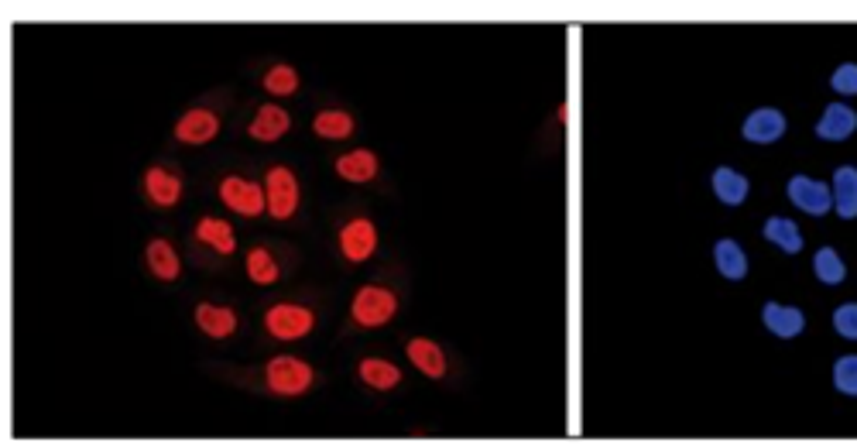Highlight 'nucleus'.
Returning <instances> with one entry per match:
<instances>
[{"mask_svg":"<svg viewBox=\"0 0 857 446\" xmlns=\"http://www.w3.org/2000/svg\"><path fill=\"white\" fill-rule=\"evenodd\" d=\"M261 381H264V388L278 398H302L312 392V385H316V371H312V364L302 361V357L278 354L261 368Z\"/></svg>","mask_w":857,"mask_h":446,"instance_id":"1","label":"nucleus"},{"mask_svg":"<svg viewBox=\"0 0 857 446\" xmlns=\"http://www.w3.org/2000/svg\"><path fill=\"white\" fill-rule=\"evenodd\" d=\"M398 316V292L388 285H360L350 299V320L364 330H378Z\"/></svg>","mask_w":857,"mask_h":446,"instance_id":"2","label":"nucleus"},{"mask_svg":"<svg viewBox=\"0 0 857 446\" xmlns=\"http://www.w3.org/2000/svg\"><path fill=\"white\" fill-rule=\"evenodd\" d=\"M261 326L268 337L292 344V340H302L316 330V313L306 302H275V306L264 309Z\"/></svg>","mask_w":857,"mask_h":446,"instance_id":"3","label":"nucleus"},{"mask_svg":"<svg viewBox=\"0 0 857 446\" xmlns=\"http://www.w3.org/2000/svg\"><path fill=\"white\" fill-rule=\"evenodd\" d=\"M216 196L227 210H234L237 217L258 220L261 213H268V196H264V182H254L247 175H223Z\"/></svg>","mask_w":857,"mask_h":446,"instance_id":"4","label":"nucleus"},{"mask_svg":"<svg viewBox=\"0 0 857 446\" xmlns=\"http://www.w3.org/2000/svg\"><path fill=\"white\" fill-rule=\"evenodd\" d=\"M264 196H268V217L285 223L299 213V203H302V189H299V179L288 165H271L268 175H264Z\"/></svg>","mask_w":857,"mask_h":446,"instance_id":"5","label":"nucleus"},{"mask_svg":"<svg viewBox=\"0 0 857 446\" xmlns=\"http://www.w3.org/2000/svg\"><path fill=\"white\" fill-rule=\"evenodd\" d=\"M378 227H374L371 217H364V213H357V217L343 220L340 230H336V248H340L343 261H350V265H364V261L374 258V251H378Z\"/></svg>","mask_w":857,"mask_h":446,"instance_id":"6","label":"nucleus"},{"mask_svg":"<svg viewBox=\"0 0 857 446\" xmlns=\"http://www.w3.org/2000/svg\"><path fill=\"white\" fill-rule=\"evenodd\" d=\"M216 134H220V114H216L213 107H192L175 121L172 138L179 141V145L203 148V145H210V141H216Z\"/></svg>","mask_w":857,"mask_h":446,"instance_id":"7","label":"nucleus"},{"mask_svg":"<svg viewBox=\"0 0 857 446\" xmlns=\"http://www.w3.org/2000/svg\"><path fill=\"white\" fill-rule=\"evenodd\" d=\"M182 193H186V182H182V175L175 172L172 165H151V169L144 172V196H148V203L158 206V210L179 206Z\"/></svg>","mask_w":857,"mask_h":446,"instance_id":"8","label":"nucleus"},{"mask_svg":"<svg viewBox=\"0 0 857 446\" xmlns=\"http://www.w3.org/2000/svg\"><path fill=\"white\" fill-rule=\"evenodd\" d=\"M288 131H292V114H288L282 103H264V107L254 110V121L247 124V134L254 141H261V145H275Z\"/></svg>","mask_w":857,"mask_h":446,"instance_id":"9","label":"nucleus"},{"mask_svg":"<svg viewBox=\"0 0 857 446\" xmlns=\"http://www.w3.org/2000/svg\"><path fill=\"white\" fill-rule=\"evenodd\" d=\"M789 199L803 213H810V217H823V213L830 210V203H834L827 182L810 179V175H792V179H789Z\"/></svg>","mask_w":857,"mask_h":446,"instance_id":"10","label":"nucleus"},{"mask_svg":"<svg viewBox=\"0 0 857 446\" xmlns=\"http://www.w3.org/2000/svg\"><path fill=\"white\" fill-rule=\"evenodd\" d=\"M196 326L210 340H230L240 326V316L234 306H220V302H199L196 306Z\"/></svg>","mask_w":857,"mask_h":446,"instance_id":"11","label":"nucleus"},{"mask_svg":"<svg viewBox=\"0 0 857 446\" xmlns=\"http://www.w3.org/2000/svg\"><path fill=\"white\" fill-rule=\"evenodd\" d=\"M192 237H196V244L220 254V258H230V254L237 251V230H234V223H227L223 217H199Z\"/></svg>","mask_w":857,"mask_h":446,"instance_id":"12","label":"nucleus"},{"mask_svg":"<svg viewBox=\"0 0 857 446\" xmlns=\"http://www.w3.org/2000/svg\"><path fill=\"white\" fill-rule=\"evenodd\" d=\"M336 175H340L343 182H357V186H364V182H374L381 172V162L378 155H374L371 148H350L343 151L340 158L333 162Z\"/></svg>","mask_w":857,"mask_h":446,"instance_id":"13","label":"nucleus"},{"mask_svg":"<svg viewBox=\"0 0 857 446\" xmlns=\"http://www.w3.org/2000/svg\"><path fill=\"white\" fill-rule=\"evenodd\" d=\"M144 265L158 282H179L182 278V258L175 244L165 241V237H151L148 248H144Z\"/></svg>","mask_w":857,"mask_h":446,"instance_id":"14","label":"nucleus"},{"mask_svg":"<svg viewBox=\"0 0 857 446\" xmlns=\"http://www.w3.org/2000/svg\"><path fill=\"white\" fill-rule=\"evenodd\" d=\"M741 134L744 141H755V145H772L786 134V114L779 107H758L755 114H748Z\"/></svg>","mask_w":857,"mask_h":446,"instance_id":"15","label":"nucleus"},{"mask_svg":"<svg viewBox=\"0 0 857 446\" xmlns=\"http://www.w3.org/2000/svg\"><path fill=\"white\" fill-rule=\"evenodd\" d=\"M408 361L415 364V371H422L426 378H446V350L429 337H412L405 344Z\"/></svg>","mask_w":857,"mask_h":446,"instance_id":"16","label":"nucleus"},{"mask_svg":"<svg viewBox=\"0 0 857 446\" xmlns=\"http://www.w3.org/2000/svg\"><path fill=\"white\" fill-rule=\"evenodd\" d=\"M857 131V114L847 103H830L816 124V138L823 141H847Z\"/></svg>","mask_w":857,"mask_h":446,"instance_id":"17","label":"nucleus"},{"mask_svg":"<svg viewBox=\"0 0 857 446\" xmlns=\"http://www.w3.org/2000/svg\"><path fill=\"white\" fill-rule=\"evenodd\" d=\"M244 272L254 285H275L278 278H282V258H278L268 244H258V248L247 251Z\"/></svg>","mask_w":857,"mask_h":446,"instance_id":"18","label":"nucleus"},{"mask_svg":"<svg viewBox=\"0 0 857 446\" xmlns=\"http://www.w3.org/2000/svg\"><path fill=\"white\" fill-rule=\"evenodd\" d=\"M762 323L768 326V333H775L779 340H792L803 333L806 326V316L792 306H779V302H765L762 309Z\"/></svg>","mask_w":857,"mask_h":446,"instance_id":"19","label":"nucleus"},{"mask_svg":"<svg viewBox=\"0 0 857 446\" xmlns=\"http://www.w3.org/2000/svg\"><path fill=\"white\" fill-rule=\"evenodd\" d=\"M357 374L367 388H374V392H391V388L402 385V371H398V364L384 361V357H364V361L357 364Z\"/></svg>","mask_w":857,"mask_h":446,"instance_id":"20","label":"nucleus"},{"mask_svg":"<svg viewBox=\"0 0 857 446\" xmlns=\"http://www.w3.org/2000/svg\"><path fill=\"white\" fill-rule=\"evenodd\" d=\"M354 114L343 107H323L316 117H312V131L326 141H347L354 134Z\"/></svg>","mask_w":857,"mask_h":446,"instance_id":"21","label":"nucleus"},{"mask_svg":"<svg viewBox=\"0 0 857 446\" xmlns=\"http://www.w3.org/2000/svg\"><path fill=\"white\" fill-rule=\"evenodd\" d=\"M710 186H714V196H717L724 206H741L744 199H748V189H751L748 179H744L741 172L727 169V165H720V169L714 172Z\"/></svg>","mask_w":857,"mask_h":446,"instance_id":"22","label":"nucleus"},{"mask_svg":"<svg viewBox=\"0 0 857 446\" xmlns=\"http://www.w3.org/2000/svg\"><path fill=\"white\" fill-rule=\"evenodd\" d=\"M714 261H717L720 275L731 278V282H741V278L748 275V254H744L741 244L731 241V237L714 244Z\"/></svg>","mask_w":857,"mask_h":446,"instance_id":"23","label":"nucleus"},{"mask_svg":"<svg viewBox=\"0 0 857 446\" xmlns=\"http://www.w3.org/2000/svg\"><path fill=\"white\" fill-rule=\"evenodd\" d=\"M834 206L844 220L857 217V169H851V165L834 172Z\"/></svg>","mask_w":857,"mask_h":446,"instance_id":"24","label":"nucleus"},{"mask_svg":"<svg viewBox=\"0 0 857 446\" xmlns=\"http://www.w3.org/2000/svg\"><path fill=\"white\" fill-rule=\"evenodd\" d=\"M261 86L271 93V97H292V93H299V69L288 66V62H275L271 69H264L261 76Z\"/></svg>","mask_w":857,"mask_h":446,"instance_id":"25","label":"nucleus"},{"mask_svg":"<svg viewBox=\"0 0 857 446\" xmlns=\"http://www.w3.org/2000/svg\"><path fill=\"white\" fill-rule=\"evenodd\" d=\"M765 237L772 244H779L786 254H799L803 251V234H799V227L792 223L789 217H768L765 220Z\"/></svg>","mask_w":857,"mask_h":446,"instance_id":"26","label":"nucleus"},{"mask_svg":"<svg viewBox=\"0 0 857 446\" xmlns=\"http://www.w3.org/2000/svg\"><path fill=\"white\" fill-rule=\"evenodd\" d=\"M813 272L823 285H840L847 275V268H844V261H840V254L834 248H823V251H816V258H813Z\"/></svg>","mask_w":857,"mask_h":446,"instance_id":"27","label":"nucleus"},{"mask_svg":"<svg viewBox=\"0 0 857 446\" xmlns=\"http://www.w3.org/2000/svg\"><path fill=\"white\" fill-rule=\"evenodd\" d=\"M834 385L844 395H857V357L847 354L834 364Z\"/></svg>","mask_w":857,"mask_h":446,"instance_id":"28","label":"nucleus"},{"mask_svg":"<svg viewBox=\"0 0 857 446\" xmlns=\"http://www.w3.org/2000/svg\"><path fill=\"white\" fill-rule=\"evenodd\" d=\"M834 326L840 337L857 340V302H844V306L834 313Z\"/></svg>","mask_w":857,"mask_h":446,"instance_id":"29","label":"nucleus"},{"mask_svg":"<svg viewBox=\"0 0 857 446\" xmlns=\"http://www.w3.org/2000/svg\"><path fill=\"white\" fill-rule=\"evenodd\" d=\"M830 83H834L837 93H844V97H854V93H857V66H854V62H844V66H837V73H834V79H830Z\"/></svg>","mask_w":857,"mask_h":446,"instance_id":"30","label":"nucleus"}]
</instances>
